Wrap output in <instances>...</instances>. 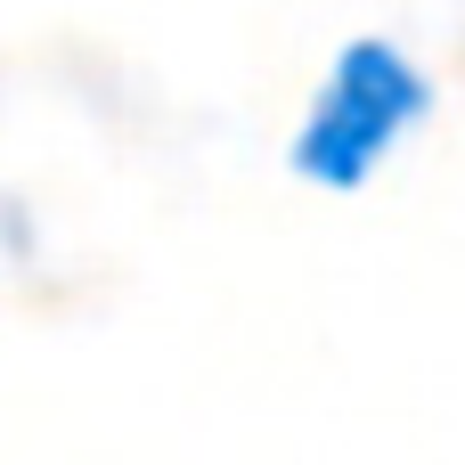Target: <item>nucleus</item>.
Listing matches in <instances>:
<instances>
[{
  "mask_svg": "<svg viewBox=\"0 0 465 465\" xmlns=\"http://www.w3.org/2000/svg\"><path fill=\"white\" fill-rule=\"evenodd\" d=\"M425 114H433L425 65H417L401 41L360 33V41L335 49V65H327V82H319L302 131H294V172H302L311 188H360V180H376V163H384Z\"/></svg>",
  "mask_w": 465,
  "mask_h": 465,
  "instance_id": "f257e3e1",
  "label": "nucleus"
}]
</instances>
